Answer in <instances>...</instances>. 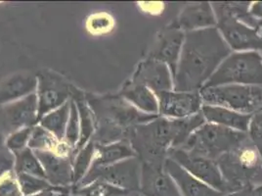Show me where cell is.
<instances>
[{"label":"cell","instance_id":"6da1fadb","mask_svg":"<svg viewBox=\"0 0 262 196\" xmlns=\"http://www.w3.org/2000/svg\"><path fill=\"white\" fill-rule=\"evenodd\" d=\"M231 53L216 27L185 33L173 90L200 91Z\"/></svg>","mask_w":262,"mask_h":196},{"label":"cell","instance_id":"7a4b0ae2","mask_svg":"<svg viewBox=\"0 0 262 196\" xmlns=\"http://www.w3.org/2000/svg\"><path fill=\"white\" fill-rule=\"evenodd\" d=\"M85 100L95 122L92 141L100 145L126 141L127 132L131 128L159 117V115L143 113L119 93L99 95L86 92Z\"/></svg>","mask_w":262,"mask_h":196},{"label":"cell","instance_id":"3957f363","mask_svg":"<svg viewBox=\"0 0 262 196\" xmlns=\"http://www.w3.org/2000/svg\"><path fill=\"white\" fill-rule=\"evenodd\" d=\"M226 194L243 188L262 185V158L250 138L216 161Z\"/></svg>","mask_w":262,"mask_h":196},{"label":"cell","instance_id":"277c9868","mask_svg":"<svg viewBox=\"0 0 262 196\" xmlns=\"http://www.w3.org/2000/svg\"><path fill=\"white\" fill-rule=\"evenodd\" d=\"M174 140L173 120L161 116L131 128L126 135L136 157L140 162L148 163H164Z\"/></svg>","mask_w":262,"mask_h":196},{"label":"cell","instance_id":"5b68a950","mask_svg":"<svg viewBox=\"0 0 262 196\" xmlns=\"http://www.w3.org/2000/svg\"><path fill=\"white\" fill-rule=\"evenodd\" d=\"M248 139L247 132L206 123L179 148L216 162L221 156L234 150Z\"/></svg>","mask_w":262,"mask_h":196},{"label":"cell","instance_id":"8992f818","mask_svg":"<svg viewBox=\"0 0 262 196\" xmlns=\"http://www.w3.org/2000/svg\"><path fill=\"white\" fill-rule=\"evenodd\" d=\"M227 85L262 87V56L257 51L233 52L219 65L204 87Z\"/></svg>","mask_w":262,"mask_h":196},{"label":"cell","instance_id":"52a82bcc","mask_svg":"<svg viewBox=\"0 0 262 196\" xmlns=\"http://www.w3.org/2000/svg\"><path fill=\"white\" fill-rule=\"evenodd\" d=\"M203 104L220 106L246 115L262 108V87L227 85L203 87L200 91Z\"/></svg>","mask_w":262,"mask_h":196},{"label":"cell","instance_id":"ba28073f","mask_svg":"<svg viewBox=\"0 0 262 196\" xmlns=\"http://www.w3.org/2000/svg\"><path fill=\"white\" fill-rule=\"evenodd\" d=\"M36 97L38 103V121L44 115L64 105L70 100L85 97L83 90L54 71L43 69L36 74Z\"/></svg>","mask_w":262,"mask_h":196},{"label":"cell","instance_id":"9c48e42d","mask_svg":"<svg viewBox=\"0 0 262 196\" xmlns=\"http://www.w3.org/2000/svg\"><path fill=\"white\" fill-rule=\"evenodd\" d=\"M141 162L137 157L129 158L119 163L103 167H91L83 180L75 187L102 181L115 185L130 193H138L140 189Z\"/></svg>","mask_w":262,"mask_h":196},{"label":"cell","instance_id":"30bf717a","mask_svg":"<svg viewBox=\"0 0 262 196\" xmlns=\"http://www.w3.org/2000/svg\"><path fill=\"white\" fill-rule=\"evenodd\" d=\"M167 157L180 165L190 174L226 194V185L223 181L219 165L207 157L188 152L181 148H171Z\"/></svg>","mask_w":262,"mask_h":196},{"label":"cell","instance_id":"8fae6325","mask_svg":"<svg viewBox=\"0 0 262 196\" xmlns=\"http://www.w3.org/2000/svg\"><path fill=\"white\" fill-rule=\"evenodd\" d=\"M38 124L36 93L0 106V132L7 138L14 131Z\"/></svg>","mask_w":262,"mask_h":196},{"label":"cell","instance_id":"7c38bea8","mask_svg":"<svg viewBox=\"0 0 262 196\" xmlns=\"http://www.w3.org/2000/svg\"><path fill=\"white\" fill-rule=\"evenodd\" d=\"M159 116L167 119H183L201 112L203 101L199 91H164L156 95Z\"/></svg>","mask_w":262,"mask_h":196},{"label":"cell","instance_id":"4fadbf2b","mask_svg":"<svg viewBox=\"0 0 262 196\" xmlns=\"http://www.w3.org/2000/svg\"><path fill=\"white\" fill-rule=\"evenodd\" d=\"M216 28L231 50L262 51V38L258 32L234 19L222 18L216 21Z\"/></svg>","mask_w":262,"mask_h":196},{"label":"cell","instance_id":"5bb4252c","mask_svg":"<svg viewBox=\"0 0 262 196\" xmlns=\"http://www.w3.org/2000/svg\"><path fill=\"white\" fill-rule=\"evenodd\" d=\"M184 40L185 33L172 22L159 33L148 57L164 63L174 76Z\"/></svg>","mask_w":262,"mask_h":196},{"label":"cell","instance_id":"9a60e30c","mask_svg":"<svg viewBox=\"0 0 262 196\" xmlns=\"http://www.w3.org/2000/svg\"><path fill=\"white\" fill-rule=\"evenodd\" d=\"M164 164L141 162V195L182 196L172 178L165 171Z\"/></svg>","mask_w":262,"mask_h":196},{"label":"cell","instance_id":"2e32d148","mask_svg":"<svg viewBox=\"0 0 262 196\" xmlns=\"http://www.w3.org/2000/svg\"><path fill=\"white\" fill-rule=\"evenodd\" d=\"M130 81L150 88L156 95L173 88V76L170 69L163 62L149 57L136 68Z\"/></svg>","mask_w":262,"mask_h":196},{"label":"cell","instance_id":"e0dca14e","mask_svg":"<svg viewBox=\"0 0 262 196\" xmlns=\"http://www.w3.org/2000/svg\"><path fill=\"white\" fill-rule=\"evenodd\" d=\"M42 165L46 181L52 186L73 187V156H63L50 151H34Z\"/></svg>","mask_w":262,"mask_h":196},{"label":"cell","instance_id":"ac0fdd59","mask_svg":"<svg viewBox=\"0 0 262 196\" xmlns=\"http://www.w3.org/2000/svg\"><path fill=\"white\" fill-rule=\"evenodd\" d=\"M174 24L184 33L216 27L217 22L211 3L196 2L186 5Z\"/></svg>","mask_w":262,"mask_h":196},{"label":"cell","instance_id":"d6986e66","mask_svg":"<svg viewBox=\"0 0 262 196\" xmlns=\"http://www.w3.org/2000/svg\"><path fill=\"white\" fill-rule=\"evenodd\" d=\"M164 167L167 174L174 181L182 196H225V193L189 174L180 165L168 157L164 161Z\"/></svg>","mask_w":262,"mask_h":196},{"label":"cell","instance_id":"ffe728a7","mask_svg":"<svg viewBox=\"0 0 262 196\" xmlns=\"http://www.w3.org/2000/svg\"><path fill=\"white\" fill-rule=\"evenodd\" d=\"M37 76L31 72H18L0 82V106L17 101L36 91Z\"/></svg>","mask_w":262,"mask_h":196},{"label":"cell","instance_id":"44dd1931","mask_svg":"<svg viewBox=\"0 0 262 196\" xmlns=\"http://www.w3.org/2000/svg\"><path fill=\"white\" fill-rule=\"evenodd\" d=\"M201 113L208 123L243 132L248 131L251 117V115L242 114L220 106L206 104L203 105Z\"/></svg>","mask_w":262,"mask_h":196},{"label":"cell","instance_id":"7402d4cb","mask_svg":"<svg viewBox=\"0 0 262 196\" xmlns=\"http://www.w3.org/2000/svg\"><path fill=\"white\" fill-rule=\"evenodd\" d=\"M119 94L143 113L159 115V101L150 88L129 81L121 87Z\"/></svg>","mask_w":262,"mask_h":196},{"label":"cell","instance_id":"603a6c76","mask_svg":"<svg viewBox=\"0 0 262 196\" xmlns=\"http://www.w3.org/2000/svg\"><path fill=\"white\" fill-rule=\"evenodd\" d=\"M136 157V153L128 141H120L105 145L96 144L91 167H103Z\"/></svg>","mask_w":262,"mask_h":196},{"label":"cell","instance_id":"cb8c5ba5","mask_svg":"<svg viewBox=\"0 0 262 196\" xmlns=\"http://www.w3.org/2000/svg\"><path fill=\"white\" fill-rule=\"evenodd\" d=\"M28 147L33 149V151H50L63 156L75 157L73 148H71L65 142H60L50 131L45 130L39 124L33 127Z\"/></svg>","mask_w":262,"mask_h":196},{"label":"cell","instance_id":"d4e9b609","mask_svg":"<svg viewBox=\"0 0 262 196\" xmlns=\"http://www.w3.org/2000/svg\"><path fill=\"white\" fill-rule=\"evenodd\" d=\"M71 101H68L61 107L49 112L41 117L38 124L43 127L45 130L50 131L60 142H64L66 129L70 117Z\"/></svg>","mask_w":262,"mask_h":196},{"label":"cell","instance_id":"484cf974","mask_svg":"<svg viewBox=\"0 0 262 196\" xmlns=\"http://www.w3.org/2000/svg\"><path fill=\"white\" fill-rule=\"evenodd\" d=\"M79 115V140L74 150V155L83 148L94 135L95 122L93 113L85 100V97L76 101Z\"/></svg>","mask_w":262,"mask_h":196},{"label":"cell","instance_id":"4316f807","mask_svg":"<svg viewBox=\"0 0 262 196\" xmlns=\"http://www.w3.org/2000/svg\"><path fill=\"white\" fill-rule=\"evenodd\" d=\"M14 156V172L16 174H33L45 179L43 167L33 149L27 147L22 151L15 153Z\"/></svg>","mask_w":262,"mask_h":196},{"label":"cell","instance_id":"83f0119b","mask_svg":"<svg viewBox=\"0 0 262 196\" xmlns=\"http://www.w3.org/2000/svg\"><path fill=\"white\" fill-rule=\"evenodd\" d=\"M96 143L92 140L88 144L78 150L74 157L73 161V172H74V185L77 186L86 175L90 170L95 154Z\"/></svg>","mask_w":262,"mask_h":196},{"label":"cell","instance_id":"f1b7e54d","mask_svg":"<svg viewBox=\"0 0 262 196\" xmlns=\"http://www.w3.org/2000/svg\"><path fill=\"white\" fill-rule=\"evenodd\" d=\"M130 192L102 181L73 188V196H128Z\"/></svg>","mask_w":262,"mask_h":196},{"label":"cell","instance_id":"f546056e","mask_svg":"<svg viewBox=\"0 0 262 196\" xmlns=\"http://www.w3.org/2000/svg\"><path fill=\"white\" fill-rule=\"evenodd\" d=\"M16 175L24 196L34 195L52 186L43 178L27 174H16Z\"/></svg>","mask_w":262,"mask_h":196},{"label":"cell","instance_id":"4dcf8cb0","mask_svg":"<svg viewBox=\"0 0 262 196\" xmlns=\"http://www.w3.org/2000/svg\"><path fill=\"white\" fill-rule=\"evenodd\" d=\"M79 140V115L77 110V103L75 100L71 101L70 117L66 129L64 142L75 150Z\"/></svg>","mask_w":262,"mask_h":196},{"label":"cell","instance_id":"1f68e13d","mask_svg":"<svg viewBox=\"0 0 262 196\" xmlns=\"http://www.w3.org/2000/svg\"><path fill=\"white\" fill-rule=\"evenodd\" d=\"M33 130V127H30L14 131L6 138L5 147L13 154L22 151L28 147Z\"/></svg>","mask_w":262,"mask_h":196},{"label":"cell","instance_id":"d6a6232c","mask_svg":"<svg viewBox=\"0 0 262 196\" xmlns=\"http://www.w3.org/2000/svg\"><path fill=\"white\" fill-rule=\"evenodd\" d=\"M114 27V20L107 13H96L91 15L86 22L88 32L92 34L109 33Z\"/></svg>","mask_w":262,"mask_h":196},{"label":"cell","instance_id":"836d02e7","mask_svg":"<svg viewBox=\"0 0 262 196\" xmlns=\"http://www.w3.org/2000/svg\"><path fill=\"white\" fill-rule=\"evenodd\" d=\"M0 196H24L14 171L0 179Z\"/></svg>","mask_w":262,"mask_h":196},{"label":"cell","instance_id":"e575fe53","mask_svg":"<svg viewBox=\"0 0 262 196\" xmlns=\"http://www.w3.org/2000/svg\"><path fill=\"white\" fill-rule=\"evenodd\" d=\"M251 142L256 148L262 146V108L251 115L249 129L247 131Z\"/></svg>","mask_w":262,"mask_h":196},{"label":"cell","instance_id":"d590c367","mask_svg":"<svg viewBox=\"0 0 262 196\" xmlns=\"http://www.w3.org/2000/svg\"><path fill=\"white\" fill-rule=\"evenodd\" d=\"M15 156L7 148L0 151V179L14 171Z\"/></svg>","mask_w":262,"mask_h":196},{"label":"cell","instance_id":"8d00e7d4","mask_svg":"<svg viewBox=\"0 0 262 196\" xmlns=\"http://www.w3.org/2000/svg\"><path fill=\"white\" fill-rule=\"evenodd\" d=\"M32 196H73V187L51 186L50 188Z\"/></svg>","mask_w":262,"mask_h":196},{"label":"cell","instance_id":"74e56055","mask_svg":"<svg viewBox=\"0 0 262 196\" xmlns=\"http://www.w3.org/2000/svg\"><path fill=\"white\" fill-rule=\"evenodd\" d=\"M225 196H262V185H254L230 192Z\"/></svg>","mask_w":262,"mask_h":196},{"label":"cell","instance_id":"f35d334b","mask_svg":"<svg viewBox=\"0 0 262 196\" xmlns=\"http://www.w3.org/2000/svg\"><path fill=\"white\" fill-rule=\"evenodd\" d=\"M250 14L256 20H262V1L254 2L250 7Z\"/></svg>","mask_w":262,"mask_h":196},{"label":"cell","instance_id":"ab89813d","mask_svg":"<svg viewBox=\"0 0 262 196\" xmlns=\"http://www.w3.org/2000/svg\"><path fill=\"white\" fill-rule=\"evenodd\" d=\"M5 141H6V138L0 132V151L3 150L5 147Z\"/></svg>","mask_w":262,"mask_h":196},{"label":"cell","instance_id":"60d3db41","mask_svg":"<svg viewBox=\"0 0 262 196\" xmlns=\"http://www.w3.org/2000/svg\"><path fill=\"white\" fill-rule=\"evenodd\" d=\"M256 31L258 32L259 35H260V37L262 38V20H259V21H258V26H257Z\"/></svg>","mask_w":262,"mask_h":196},{"label":"cell","instance_id":"b9f144b4","mask_svg":"<svg viewBox=\"0 0 262 196\" xmlns=\"http://www.w3.org/2000/svg\"><path fill=\"white\" fill-rule=\"evenodd\" d=\"M257 149H258V152H259V154H260V157L262 158V146L261 147H258Z\"/></svg>","mask_w":262,"mask_h":196},{"label":"cell","instance_id":"7bdbcfd3","mask_svg":"<svg viewBox=\"0 0 262 196\" xmlns=\"http://www.w3.org/2000/svg\"><path fill=\"white\" fill-rule=\"evenodd\" d=\"M260 54H261V56H262V51H261V52H260Z\"/></svg>","mask_w":262,"mask_h":196},{"label":"cell","instance_id":"ee69618b","mask_svg":"<svg viewBox=\"0 0 262 196\" xmlns=\"http://www.w3.org/2000/svg\"><path fill=\"white\" fill-rule=\"evenodd\" d=\"M140 195H141V194H140ZM141 196H142V195H141Z\"/></svg>","mask_w":262,"mask_h":196}]
</instances>
